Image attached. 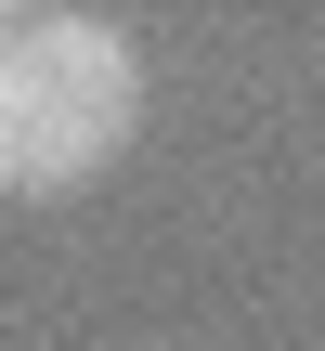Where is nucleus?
Listing matches in <instances>:
<instances>
[{
  "instance_id": "obj_1",
  "label": "nucleus",
  "mask_w": 325,
  "mask_h": 351,
  "mask_svg": "<svg viewBox=\"0 0 325 351\" xmlns=\"http://www.w3.org/2000/svg\"><path fill=\"white\" fill-rule=\"evenodd\" d=\"M143 117V52L91 13L13 26L0 39V195H65L91 182Z\"/></svg>"
},
{
  "instance_id": "obj_2",
  "label": "nucleus",
  "mask_w": 325,
  "mask_h": 351,
  "mask_svg": "<svg viewBox=\"0 0 325 351\" xmlns=\"http://www.w3.org/2000/svg\"><path fill=\"white\" fill-rule=\"evenodd\" d=\"M26 13H39V0H0V26H26Z\"/></svg>"
}]
</instances>
